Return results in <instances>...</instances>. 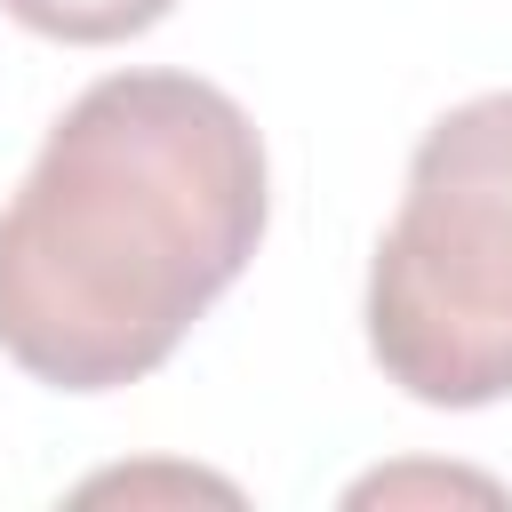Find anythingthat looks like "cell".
Instances as JSON below:
<instances>
[{"mask_svg":"<svg viewBox=\"0 0 512 512\" xmlns=\"http://www.w3.org/2000/svg\"><path fill=\"white\" fill-rule=\"evenodd\" d=\"M272 168L248 104L200 72H104L0 208V352L48 392H120L248 272Z\"/></svg>","mask_w":512,"mask_h":512,"instance_id":"cell-1","label":"cell"},{"mask_svg":"<svg viewBox=\"0 0 512 512\" xmlns=\"http://www.w3.org/2000/svg\"><path fill=\"white\" fill-rule=\"evenodd\" d=\"M368 360L424 408L512 392V88L448 104L368 256Z\"/></svg>","mask_w":512,"mask_h":512,"instance_id":"cell-2","label":"cell"},{"mask_svg":"<svg viewBox=\"0 0 512 512\" xmlns=\"http://www.w3.org/2000/svg\"><path fill=\"white\" fill-rule=\"evenodd\" d=\"M24 32L40 40H64V48H112V40H136L152 32L176 0H0Z\"/></svg>","mask_w":512,"mask_h":512,"instance_id":"cell-3","label":"cell"}]
</instances>
